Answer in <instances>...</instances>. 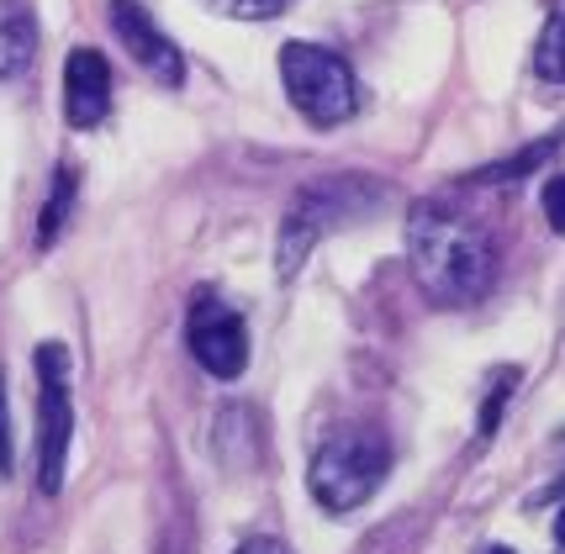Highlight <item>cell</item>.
Segmentation results:
<instances>
[{
  "mask_svg": "<svg viewBox=\"0 0 565 554\" xmlns=\"http://www.w3.org/2000/svg\"><path fill=\"white\" fill-rule=\"evenodd\" d=\"M407 265L434 307H470L492 290L497 248L476 217L444 201H418L407 212Z\"/></svg>",
  "mask_w": 565,
  "mask_h": 554,
  "instance_id": "cell-1",
  "label": "cell"
},
{
  "mask_svg": "<svg viewBox=\"0 0 565 554\" xmlns=\"http://www.w3.org/2000/svg\"><path fill=\"white\" fill-rule=\"evenodd\" d=\"M381 201H386V185L370 174H333V180H312L307 191H296L286 222H280V238H275V275L296 280V269L307 265V254L328 233L365 222Z\"/></svg>",
  "mask_w": 565,
  "mask_h": 554,
  "instance_id": "cell-2",
  "label": "cell"
},
{
  "mask_svg": "<svg viewBox=\"0 0 565 554\" xmlns=\"http://www.w3.org/2000/svg\"><path fill=\"white\" fill-rule=\"evenodd\" d=\"M386 470H392V449L375 428H339L333 438H322V449L312 455L307 491L328 512H354L381 491Z\"/></svg>",
  "mask_w": 565,
  "mask_h": 554,
  "instance_id": "cell-3",
  "label": "cell"
},
{
  "mask_svg": "<svg viewBox=\"0 0 565 554\" xmlns=\"http://www.w3.org/2000/svg\"><path fill=\"white\" fill-rule=\"evenodd\" d=\"M32 370H38V491L58 497L74 444V360L64 343L49 338L32 349Z\"/></svg>",
  "mask_w": 565,
  "mask_h": 554,
  "instance_id": "cell-4",
  "label": "cell"
},
{
  "mask_svg": "<svg viewBox=\"0 0 565 554\" xmlns=\"http://www.w3.org/2000/svg\"><path fill=\"white\" fill-rule=\"evenodd\" d=\"M280 79L286 96L312 127H339L360 111V79L333 49L318 43H286L280 49Z\"/></svg>",
  "mask_w": 565,
  "mask_h": 554,
  "instance_id": "cell-5",
  "label": "cell"
},
{
  "mask_svg": "<svg viewBox=\"0 0 565 554\" xmlns=\"http://www.w3.org/2000/svg\"><path fill=\"white\" fill-rule=\"evenodd\" d=\"M185 338H191V354L196 364L212 375V381H238L248 370V328L244 317L233 312L222 296L201 290L196 307H191V322H185Z\"/></svg>",
  "mask_w": 565,
  "mask_h": 554,
  "instance_id": "cell-6",
  "label": "cell"
},
{
  "mask_svg": "<svg viewBox=\"0 0 565 554\" xmlns=\"http://www.w3.org/2000/svg\"><path fill=\"white\" fill-rule=\"evenodd\" d=\"M111 32L122 38L127 53H132L159 85H170L174 90V85L185 79V58H180V49L153 26V17H148L138 0H111Z\"/></svg>",
  "mask_w": 565,
  "mask_h": 554,
  "instance_id": "cell-7",
  "label": "cell"
},
{
  "mask_svg": "<svg viewBox=\"0 0 565 554\" xmlns=\"http://www.w3.org/2000/svg\"><path fill=\"white\" fill-rule=\"evenodd\" d=\"M64 117L79 132L111 117V70L96 49H74L64 58Z\"/></svg>",
  "mask_w": 565,
  "mask_h": 554,
  "instance_id": "cell-8",
  "label": "cell"
},
{
  "mask_svg": "<svg viewBox=\"0 0 565 554\" xmlns=\"http://www.w3.org/2000/svg\"><path fill=\"white\" fill-rule=\"evenodd\" d=\"M38 53V17L26 0H0V79L22 74Z\"/></svg>",
  "mask_w": 565,
  "mask_h": 554,
  "instance_id": "cell-9",
  "label": "cell"
},
{
  "mask_svg": "<svg viewBox=\"0 0 565 554\" xmlns=\"http://www.w3.org/2000/svg\"><path fill=\"white\" fill-rule=\"evenodd\" d=\"M74 191H79L74 164H58L53 191H49V201H43V217H38V248H53V243H58V233H64V222H70V212H74Z\"/></svg>",
  "mask_w": 565,
  "mask_h": 554,
  "instance_id": "cell-10",
  "label": "cell"
},
{
  "mask_svg": "<svg viewBox=\"0 0 565 554\" xmlns=\"http://www.w3.org/2000/svg\"><path fill=\"white\" fill-rule=\"evenodd\" d=\"M534 70L550 85H565V6L550 11V22L540 32V49H534Z\"/></svg>",
  "mask_w": 565,
  "mask_h": 554,
  "instance_id": "cell-11",
  "label": "cell"
},
{
  "mask_svg": "<svg viewBox=\"0 0 565 554\" xmlns=\"http://www.w3.org/2000/svg\"><path fill=\"white\" fill-rule=\"evenodd\" d=\"M555 148H561V138H544V143L523 148V153H518V159H502V164L481 169V174H476V180H487V185H497V180H523V174H529V169H534V164H544V159H550V153H555Z\"/></svg>",
  "mask_w": 565,
  "mask_h": 554,
  "instance_id": "cell-12",
  "label": "cell"
},
{
  "mask_svg": "<svg viewBox=\"0 0 565 554\" xmlns=\"http://www.w3.org/2000/svg\"><path fill=\"white\" fill-rule=\"evenodd\" d=\"M201 6L217 17H233V22H270L286 11V0H201Z\"/></svg>",
  "mask_w": 565,
  "mask_h": 554,
  "instance_id": "cell-13",
  "label": "cell"
},
{
  "mask_svg": "<svg viewBox=\"0 0 565 554\" xmlns=\"http://www.w3.org/2000/svg\"><path fill=\"white\" fill-rule=\"evenodd\" d=\"M513 386H518V370H502V375H497V386H492V396H487V407H481V438L497 434V417H502V402L513 396Z\"/></svg>",
  "mask_w": 565,
  "mask_h": 554,
  "instance_id": "cell-14",
  "label": "cell"
},
{
  "mask_svg": "<svg viewBox=\"0 0 565 554\" xmlns=\"http://www.w3.org/2000/svg\"><path fill=\"white\" fill-rule=\"evenodd\" d=\"M544 222L555 227V233H565V174H555L550 185H544Z\"/></svg>",
  "mask_w": 565,
  "mask_h": 554,
  "instance_id": "cell-15",
  "label": "cell"
},
{
  "mask_svg": "<svg viewBox=\"0 0 565 554\" xmlns=\"http://www.w3.org/2000/svg\"><path fill=\"white\" fill-rule=\"evenodd\" d=\"M0 476H11V402H6V375H0Z\"/></svg>",
  "mask_w": 565,
  "mask_h": 554,
  "instance_id": "cell-16",
  "label": "cell"
},
{
  "mask_svg": "<svg viewBox=\"0 0 565 554\" xmlns=\"http://www.w3.org/2000/svg\"><path fill=\"white\" fill-rule=\"evenodd\" d=\"M238 554H291V550H286L280 539H248V544H244Z\"/></svg>",
  "mask_w": 565,
  "mask_h": 554,
  "instance_id": "cell-17",
  "label": "cell"
},
{
  "mask_svg": "<svg viewBox=\"0 0 565 554\" xmlns=\"http://www.w3.org/2000/svg\"><path fill=\"white\" fill-rule=\"evenodd\" d=\"M555 539L565 544V507H561V518H555Z\"/></svg>",
  "mask_w": 565,
  "mask_h": 554,
  "instance_id": "cell-18",
  "label": "cell"
},
{
  "mask_svg": "<svg viewBox=\"0 0 565 554\" xmlns=\"http://www.w3.org/2000/svg\"><path fill=\"white\" fill-rule=\"evenodd\" d=\"M481 554H513V550H502V544H492V550H481Z\"/></svg>",
  "mask_w": 565,
  "mask_h": 554,
  "instance_id": "cell-19",
  "label": "cell"
}]
</instances>
